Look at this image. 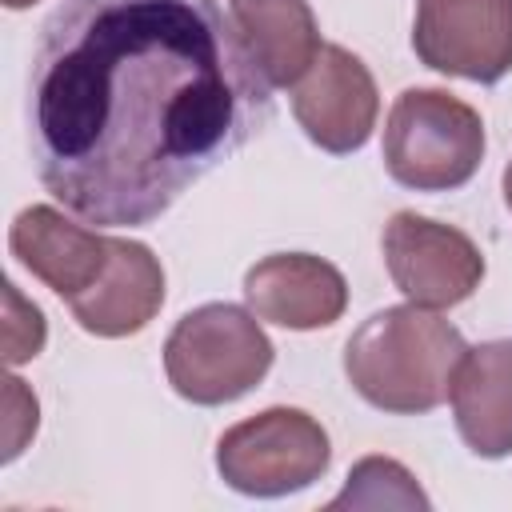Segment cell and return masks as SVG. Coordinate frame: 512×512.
<instances>
[{"label": "cell", "mask_w": 512, "mask_h": 512, "mask_svg": "<svg viewBox=\"0 0 512 512\" xmlns=\"http://www.w3.org/2000/svg\"><path fill=\"white\" fill-rule=\"evenodd\" d=\"M272 120V84L212 0H64L28 72L40 184L84 224L144 228Z\"/></svg>", "instance_id": "6da1fadb"}, {"label": "cell", "mask_w": 512, "mask_h": 512, "mask_svg": "<svg viewBox=\"0 0 512 512\" xmlns=\"http://www.w3.org/2000/svg\"><path fill=\"white\" fill-rule=\"evenodd\" d=\"M468 344L436 308L396 304L372 312L344 344V376L360 400L392 416H420L452 396Z\"/></svg>", "instance_id": "7a4b0ae2"}, {"label": "cell", "mask_w": 512, "mask_h": 512, "mask_svg": "<svg viewBox=\"0 0 512 512\" xmlns=\"http://www.w3.org/2000/svg\"><path fill=\"white\" fill-rule=\"evenodd\" d=\"M272 340L260 316L240 304H200L176 320L164 340V376L172 392L200 408H220L252 392L272 368Z\"/></svg>", "instance_id": "3957f363"}, {"label": "cell", "mask_w": 512, "mask_h": 512, "mask_svg": "<svg viewBox=\"0 0 512 512\" xmlns=\"http://www.w3.org/2000/svg\"><path fill=\"white\" fill-rule=\"evenodd\" d=\"M484 160V120L444 88H404L384 120V168L400 188H464Z\"/></svg>", "instance_id": "277c9868"}, {"label": "cell", "mask_w": 512, "mask_h": 512, "mask_svg": "<svg viewBox=\"0 0 512 512\" xmlns=\"http://www.w3.org/2000/svg\"><path fill=\"white\" fill-rule=\"evenodd\" d=\"M332 464L328 432L304 408H264L216 440L220 480L256 500H276L316 484Z\"/></svg>", "instance_id": "5b68a950"}, {"label": "cell", "mask_w": 512, "mask_h": 512, "mask_svg": "<svg viewBox=\"0 0 512 512\" xmlns=\"http://www.w3.org/2000/svg\"><path fill=\"white\" fill-rule=\"evenodd\" d=\"M380 252L392 284L420 308L464 304L484 280V252L476 240L432 216L396 212L384 224Z\"/></svg>", "instance_id": "8992f818"}, {"label": "cell", "mask_w": 512, "mask_h": 512, "mask_svg": "<svg viewBox=\"0 0 512 512\" xmlns=\"http://www.w3.org/2000/svg\"><path fill=\"white\" fill-rule=\"evenodd\" d=\"M412 48L440 76L496 84L512 72V0H416Z\"/></svg>", "instance_id": "52a82bcc"}, {"label": "cell", "mask_w": 512, "mask_h": 512, "mask_svg": "<svg viewBox=\"0 0 512 512\" xmlns=\"http://www.w3.org/2000/svg\"><path fill=\"white\" fill-rule=\"evenodd\" d=\"M292 116L316 148L332 156L360 152L380 116L368 64L344 44H324L312 68L292 84Z\"/></svg>", "instance_id": "ba28073f"}, {"label": "cell", "mask_w": 512, "mask_h": 512, "mask_svg": "<svg viewBox=\"0 0 512 512\" xmlns=\"http://www.w3.org/2000/svg\"><path fill=\"white\" fill-rule=\"evenodd\" d=\"M244 300L264 324L292 332L328 328L348 308V284L336 264L312 252H272L244 272Z\"/></svg>", "instance_id": "9c48e42d"}, {"label": "cell", "mask_w": 512, "mask_h": 512, "mask_svg": "<svg viewBox=\"0 0 512 512\" xmlns=\"http://www.w3.org/2000/svg\"><path fill=\"white\" fill-rule=\"evenodd\" d=\"M8 248L60 300H72L104 276L112 256V236H100L96 228L68 220L52 204H32L16 212L8 228Z\"/></svg>", "instance_id": "30bf717a"}, {"label": "cell", "mask_w": 512, "mask_h": 512, "mask_svg": "<svg viewBox=\"0 0 512 512\" xmlns=\"http://www.w3.org/2000/svg\"><path fill=\"white\" fill-rule=\"evenodd\" d=\"M164 304V268L152 256L148 244L140 240H124L112 236V256L104 276L68 300L72 320L100 340H120V336H136L140 328H148L156 320Z\"/></svg>", "instance_id": "8fae6325"}, {"label": "cell", "mask_w": 512, "mask_h": 512, "mask_svg": "<svg viewBox=\"0 0 512 512\" xmlns=\"http://www.w3.org/2000/svg\"><path fill=\"white\" fill-rule=\"evenodd\" d=\"M452 416L476 456H512V340H484L464 352L452 376Z\"/></svg>", "instance_id": "7c38bea8"}, {"label": "cell", "mask_w": 512, "mask_h": 512, "mask_svg": "<svg viewBox=\"0 0 512 512\" xmlns=\"http://www.w3.org/2000/svg\"><path fill=\"white\" fill-rule=\"evenodd\" d=\"M228 16L272 88H292L324 48L308 0H228Z\"/></svg>", "instance_id": "4fadbf2b"}, {"label": "cell", "mask_w": 512, "mask_h": 512, "mask_svg": "<svg viewBox=\"0 0 512 512\" xmlns=\"http://www.w3.org/2000/svg\"><path fill=\"white\" fill-rule=\"evenodd\" d=\"M328 508H428L416 476L388 456H364L352 464L348 484Z\"/></svg>", "instance_id": "5bb4252c"}, {"label": "cell", "mask_w": 512, "mask_h": 512, "mask_svg": "<svg viewBox=\"0 0 512 512\" xmlns=\"http://www.w3.org/2000/svg\"><path fill=\"white\" fill-rule=\"evenodd\" d=\"M48 340V324H44V312L20 296V288L8 280L4 284V360L16 368V364H28L40 356Z\"/></svg>", "instance_id": "9a60e30c"}, {"label": "cell", "mask_w": 512, "mask_h": 512, "mask_svg": "<svg viewBox=\"0 0 512 512\" xmlns=\"http://www.w3.org/2000/svg\"><path fill=\"white\" fill-rule=\"evenodd\" d=\"M4 412V460H16L40 424V404L20 376H4Z\"/></svg>", "instance_id": "2e32d148"}, {"label": "cell", "mask_w": 512, "mask_h": 512, "mask_svg": "<svg viewBox=\"0 0 512 512\" xmlns=\"http://www.w3.org/2000/svg\"><path fill=\"white\" fill-rule=\"evenodd\" d=\"M504 204H508V212H512V160H508V168H504Z\"/></svg>", "instance_id": "e0dca14e"}, {"label": "cell", "mask_w": 512, "mask_h": 512, "mask_svg": "<svg viewBox=\"0 0 512 512\" xmlns=\"http://www.w3.org/2000/svg\"><path fill=\"white\" fill-rule=\"evenodd\" d=\"M0 4H4V8H12V12H20V8H32L36 0H0Z\"/></svg>", "instance_id": "ac0fdd59"}]
</instances>
